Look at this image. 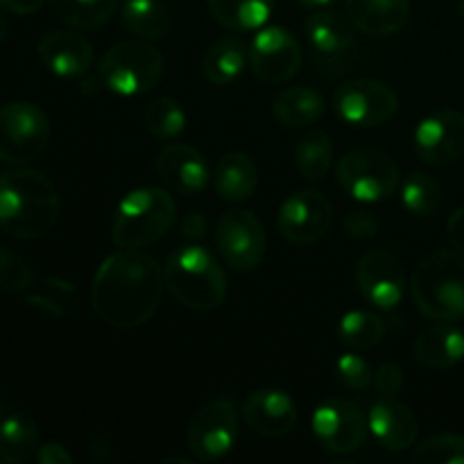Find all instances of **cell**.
Wrapping results in <instances>:
<instances>
[{
	"label": "cell",
	"instance_id": "1",
	"mask_svg": "<svg viewBox=\"0 0 464 464\" xmlns=\"http://www.w3.org/2000/svg\"><path fill=\"white\" fill-rule=\"evenodd\" d=\"M166 288L163 270L140 249H122L102 261L91 285V304L104 324L139 329L157 313Z\"/></svg>",
	"mask_w": 464,
	"mask_h": 464
},
{
	"label": "cell",
	"instance_id": "2",
	"mask_svg": "<svg viewBox=\"0 0 464 464\" xmlns=\"http://www.w3.org/2000/svg\"><path fill=\"white\" fill-rule=\"evenodd\" d=\"M57 186L44 172L14 168L0 175V229L16 240L48 236L59 220Z\"/></svg>",
	"mask_w": 464,
	"mask_h": 464
},
{
	"label": "cell",
	"instance_id": "3",
	"mask_svg": "<svg viewBox=\"0 0 464 464\" xmlns=\"http://www.w3.org/2000/svg\"><path fill=\"white\" fill-rule=\"evenodd\" d=\"M411 295L421 315L456 322L464 315V256L456 249H438L415 266Z\"/></svg>",
	"mask_w": 464,
	"mask_h": 464
},
{
	"label": "cell",
	"instance_id": "4",
	"mask_svg": "<svg viewBox=\"0 0 464 464\" xmlns=\"http://www.w3.org/2000/svg\"><path fill=\"white\" fill-rule=\"evenodd\" d=\"M166 288L181 306L208 313L222 306L227 297V276L208 249L186 245L170 254L163 267Z\"/></svg>",
	"mask_w": 464,
	"mask_h": 464
},
{
	"label": "cell",
	"instance_id": "5",
	"mask_svg": "<svg viewBox=\"0 0 464 464\" xmlns=\"http://www.w3.org/2000/svg\"><path fill=\"white\" fill-rule=\"evenodd\" d=\"M177 216L175 199L159 186H143L127 195L113 218L111 238L122 249L150 247L168 234Z\"/></svg>",
	"mask_w": 464,
	"mask_h": 464
},
{
	"label": "cell",
	"instance_id": "6",
	"mask_svg": "<svg viewBox=\"0 0 464 464\" xmlns=\"http://www.w3.org/2000/svg\"><path fill=\"white\" fill-rule=\"evenodd\" d=\"M163 54L154 45L140 41H122L109 48L100 59L98 80L118 95H143L163 77Z\"/></svg>",
	"mask_w": 464,
	"mask_h": 464
},
{
	"label": "cell",
	"instance_id": "7",
	"mask_svg": "<svg viewBox=\"0 0 464 464\" xmlns=\"http://www.w3.org/2000/svg\"><path fill=\"white\" fill-rule=\"evenodd\" d=\"M338 184L358 202H381L397 190L401 181L397 161L383 150L358 148L340 159Z\"/></svg>",
	"mask_w": 464,
	"mask_h": 464
},
{
	"label": "cell",
	"instance_id": "8",
	"mask_svg": "<svg viewBox=\"0 0 464 464\" xmlns=\"http://www.w3.org/2000/svg\"><path fill=\"white\" fill-rule=\"evenodd\" d=\"M50 121L36 104L7 102L0 107V161L25 166L45 152Z\"/></svg>",
	"mask_w": 464,
	"mask_h": 464
},
{
	"label": "cell",
	"instance_id": "9",
	"mask_svg": "<svg viewBox=\"0 0 464 464\" xmlns=\"http://www.w3.org/2000/svg\"><path fill=\"white\" fill-rule=\"evenodd\" d=\"M218 252L229 267L238 272H252L266 258L267 240L261 220L247 208H234L222 213L216 229Z\"/></svg>",
	"mask_w": 464,
	"mask_h": 464
},
{
	"label": "cell",
	"instance_id": "10",
	"mask_svg": "<svg viewBox=\"0 0 464 464\" xmlns=\"http://www.w3.org/2000/svg\"><path fill=\"white\" fill-rule=\"evenodd\" d=\"M238 438V412L227 397L213 399L199 408L188 426V449L202 462L220 460L234 449Z\"/></svg>",
	"mask_w": 464,
	"mask_h": 464
},
{
	"label": "cell",
	"instance_id": "11",
	"mask_svg": "<svg viewBox=\"0 0 464 464\" xmlns=\"http://www.w3.org/2000/svg\"><path fill=\"white\" fill-rule=\"evenodd\" d=\"M334 225V204L320 190H297L279 211V231L288 243L311 247L329 234Z\"/></svg>",
	"mask_w": 464,
	"mask_h": 464
},
{
	"label": "cell",
	"instance_id": "12",
	"mask_svg": "<svg viewBox=\"0 0 464 464\" xmlns=\"http://www.w3.org/2000/svg\"><path fill=\"white\" fill-rule=\"evenodd\" d=\"M304 62V50L288 30L279 25L261 27L249 45L252 72L263 84H284L293 80Z\"/></svg>",
	"mask_w": 464,
	"mask_h": 464
},
{
	"label": "cell",
	"instance_id": "13",
	"mask_svg": "<svg viewBox=\"0 0 464 464\" xmlns=\"http://www.w3.org/2000/svg\"><path fill=\"white\" fill-rule=\"evenodd\" d=\"M335 109L349 125L370 130L397 116L399 98L383 82L352 80L335 91Z\"/></svg>",
	"mask_w": 464,
	"mask_h": 464
},
{
	"label": "cell",
	"instance_id": "14",
	"mask_svg": "<svg viewBox=\"0 0 464 464\" xmlns=\"http://www.w3.org/2000/svg\"><path fill=\"white\" fill-rule=\"evenodd\" d=\"M370 424L361 408L349 399H329L313 415V433L322 449L335 456H347L365 444Z\"/></svg>",
	"mask_w": 464,
	"mask_h": 464
},
{
	"label": "cell",
	"instance_id": "15",
	"mask_svg": "<svg viewBox=\"0 0 464 464\" xmlns=\"http://www.w3.org/2000/svg\"><path fill=\"white\" fill-rule=\"evenodd\" d=\"M417 157L433 168H447L464 157V113L444 109L426 116L415 130Z\"/></svg>",
	"mask_w": 464,
	"mask_h": 464
},
{
	"label": "cell",
	"instance_id": "16",
	"mask_svg": "<svg viewBox=\"0 0 464 464\" xmlns=\"http://www.w3.org/2000/svg\"><path fill=\"white\" fill-rule=\"evenodd\" d=\"M356 284L362 297L379 308H394L403 297V266L388 249H370L356 267Z\"/></svg>",
	"mask_w": 464,
	"mask_h": 464
},
{
	"label": "cell",
	"instance_id": "17",
	"mask_svg": "<svg viewBox=\"0 0 464 464\" xmlns=\"http://www.w3.org/2000/svg\"><path fill=\"white\" fill-rule=\"evenodd\" d=\"M243 420L261 438H285L297 426V406L281 390H256L243 403Z\"/></svg>",
	"mask_w": 464,
	"mask_h": 464
},
{
	"label": "cell",
	"instance_id": "18",
	"mask_svg": "<svg viewBox=\"0 0 464 464\" xmlns=\"http://www.w3.org/2000/svg\"><path fill=\"white\" fill-rule=\"evenodd\" d=\"M157 172L163 186L179 195H199L211 179L202 152L184 143H172L159 152Z\"/></svg>",
	"mask_w": 464,
	"mask_h": 464
},
{
	"label": "cell",
	"instance_id": "19",
	"mask_svg": "<svg viewBox=\"0 0 464 464\" xmlns=\"http://www.w3.org/2000/svg\"><path fill=\"white\" fill-rule=\"evenodd\" d=\"M39 59L50 72L71 80L89 72L93 63V48L82 34L72 30H53L41 36Z\"/></svg>",
	"mask_w": 464,
	"mask_h": 464
},
{
	"label": "cell",
	"instance_id": "20",
	"mask_svg": "<svg viewBox=\"0 0 464 464\" xmlns=\"http://www.w3.org/2000/svg\"><path fill=\"white\" fill-rule=\"evenodd\" d=\"M367 424L385 451H408L417 440L415 412L397 397H383L374 403Z\"/></svg>",
	"mask_w": 464,
	"mask_h": 464
},
{
	"label": "cell",
	"instance_id": "21",
	"mask_svg": "<svg viewBox=\"0 0 464 464\" xmlns=\"http://www.w3.org/2000/svg\"><path fill=\"white\" fill-rule=\"evenodd\" d=\"M344 14L361 34L390 36L406 25L411 0H344Z\"/></svg>",
	"mask_w": 464,
	"mask_h": 464
},
{
	"label": "cell",
	"instance_id": "22",
	"mask_svg": "<svg viewBox=\"0 0 464 464\" xmlns=\"http://www.w3.org/2000/svg\"><path fill=\"white\" fill-rule=\"evenodd\" d=\"M304 27H306V39L311 48L324 59L344 54L356 39V27L352 25L347 14L343 16V14L326 7L313 9Z\"/></svg>",
	"mask_w": 464,
	"mask_h": 464
},
{
	"label": "cell",
	"instance_id": "23",
	"mask_svg": "<svg viewBox=\"0 0 464 464\" xmlns=\"http://www.w3.org/2000/svg\"><path fill=\"white\" fill-rule=\"evenodd\" d=\"M412 352L429 370H451L464 358V334L451 324L430 326L421 331Z\"/></svg>",
	"mask_w": 464,
	"mask_h": 464
},
{
	"label": "cell",
	"instance_id": "24",
	"mask_svg": "<svg viewBox=\"0 0 464 464\" xmlns=\"http://www.w3.org/2000/svg\"><path fill=\"white\" fill-rule=\"evenodd\" d=\"M213 186L225 202H245L258 186L256 163L243 152H227L216 163Z\"/></svg>",
	"mask_w": 464,
	"mask_h": 464
},
{
	"label": "cell",
	"instance_id": "25",
	"mask_svg": "<svg viewBox=\"0 0 464 464\" xmlns=\"http://www.w3.org/2000/svg\"><path fill=\"white\" fill-rule=\"evenodd\" d=\"M326 111V102L320 91L311 86H290L281 91L272 102V113L285 127H306L320 121Z\"/></svg>",
	"mask_w": 464,
	"mask_h": 464
},
{
	"label": "cell",
	"instance_id": "26",
	"mask_svg": "<svg viewBox=\"0 0 464 464\" xmlns=\"http://www.w3.org/2000/svg\"><path fill=\"white\" fill-rule=\"evenodd\" d=\"M247 59V45L240 39L227 36V39H218L208 45L202 57V72L211 84L229 86L245 71Z\"/></svg>",
	"mask_w": 464,
	"mask_h": 464
},
{
	"label": "cell",
	"instance_id": "27",
	"mask_svg": "<svg viewBox=\"0 0 464 464\" xmlns=\"http://www.w3.org/2000/svg\"><path fill=\"white\" fill-rule=\"evenodd\" d=\"M39 429L23 412H12L0 424V462L23 464L36 458L39 451Z\"/></svg>",
	"mask_w": 464,
	"mask_h": 464
},
{
	"label": "cell",
	"instance_id": "28",
	"mask_svg": "<svg viewBox=\"0 0 464 464\" xmlns=\"http://www.w3.org/2000/svg\"><path fill=\"white\" fill-rule=\"evenodd\" d=\"M211 16L227 30H258L275 9V0H207Z\"/></svg>",
	"mask_w": 464,
	"mask_h": 464
},
{
	"label": "cell",
	"instance_id": "29",
	"mask_svg": "<svg viewBox=\"0 0 464 464\" xmlns=\"http://www.w3.org/2000/svg\"><path fill=\"white\" fill-rule=\"evenodd\" d=\"M121 23L127 32L140 39H161L172 27L170 12L159 0H127Z\"/></svg>",
	"mask_w": 464,
	"mask_h": 464
},
{
	"label": "cell",
	"instance_id": "30",
	"mask_svg": "<svg viewBox=\"0 0 464 464\" xmlns=\"http://www.w3.org/2000/svg\"><path fill=\"white\" fill-rule=\"evenodd\" d=\"M50 12L75 30H100L116 14L118 0H48Z\"/></svg>",
	"mask_w": 464,
	"mask_h": 464
},
{
	"label": "cell",
	"instance_id": "31",
	"mask_svg": "<svg viewBox=\"0 0 464 464\" xmlns=\"http://www.w3.org/2000/svg\"><path fill=\"white\" fill-rule=\"evenodd\" d=\"M295 161L304 179L317 181L326 177L334 161V145L326 131H306L295 145Z\"/></svg>",
	"mask_w": 464,
	"mask_h": 464
},
{
	"label": "cell",
	"instance_id": "32",
	"mask_svg": "<svg viewBox=\"0 0 464 464\" xmlns=\"http://www.w3.org/2000/svg\"><path fill=\"white\" fill-rule=\"evenodd\" d=\"M338 335L347 347L352 349H372L383 343L385 324L379 315L370 311H349L340 320Z\"/></svg>",
	"mask_w": 464,
	"mask_h": 464
},
{
	"label": "cell",
	"instance_id": "33",
	"mask_svg": "<svg viewBox=\"0 0 464 464\" xmlns=\"http://www.w3.org/2000/svg\"><path fill=\"white\" fill-rule=\"evenodd\" d=\"M403 207L415 216H435L442 207V186L426 172H412L403 181Z\"/></svg>",
	"mask_w": 464,
	"mask_h": 464
},
{
	"label": "cell",
	"instance_id": "34",
	"mask_svg": "<svg viewBox=\"0 0 464 464\" xmlns=\"http://www.w3.org/2000/svg\"><path fill=\"white\" fill-rule=\"evenodd\" d=\"M145 130L159 140H170L177 139V136L184 131L186 127V116L184 109L179 107L175 98H168V95H161V98L152 100V102L145 107L143 113Z\"/></svg>",
	"mask_w": 464,
	"mask_h": 464
},
{
	"label": "cell",
	"instance_id": "35",
	"mask_svg": "<svg viewBox=\"0 0 464 464\" xmlns=\"http://www.w3.org/2000/svg\"><path fill=\"white\" fill-rule=\"evenodd\" d=\"M412 462L417 464H464L462 435L442 433L424 440L412 451Z\"/></svg>",
	"mask_w": 464,
	"mask_h": 464
},
{
	"label": "cell",
	"instance_id": "36",
	"mask_svg": "<svg viewBox=\"0 0 464 464\" xmlns=\"http://www.w3.org/2000/svg\"><path fill=\"white\" fill-rule=\"evenodd\" d=\"M34 284V272L30 263L18 254L0 247V288L7 293H23Z\"/></svg>",
	"mask_w": 464,
	"mask_h": 464
},
{
	"label": "cell",
	"instance_id": "37",
	"mask_svg": "<svg viewBox=\"0 0 464 464\" xmlns=\"http://www.w3.org/2000/svg\"><path fill=\"white\" fill-rule=\"evenodd\" d=\"M335 374H338L340 383L349 390H367L374 381L370 362L356 353H344L335 365Z\"/></svg>",
	"mask_w": 464,
	"mask_h": 464
},
{
	"label": "cell",
	"instance_id": "38",
	"mask_svg": "<svg viewBox=\"0 0 464 464\" xmlns=\"http://www.w3.org/2000/svg\"><path fill=\"white\" fill-rule=\"evenodd\" d=\"M344 234L358 240L376 238L381 231V220L372 211H352L343 220Z\"/></svg>",
	"mask_w": 464,
	"mask_h": 464
},
{
	"label": "cell",
	"instance_id": "39",
	"mask_svg": "<svg viewBox=\"0 0 464 464\" xmlns=\"http://www.w3.org/2000/svg\"><path fill=\"white\" fill-rule=\"evenodd\" d=\"M374 385L381 397H399V392L406 385V376H403V370L397 362H383L374 372Z\"/></svg>",
	"mask_w": 464,
	"mask_h": 464
},
{
	"label": "cell",
	"instance_id": "40",
	"mask_svg": "<svg viewBox=\"0 0 464 464\" xmlns=\"http://www.w3.org/2000/svg\"><path fill=\"white\" fill-rule=\"evenodd\" d=\"M36 462L39 464H71L72 456L57 442L41 444L39 451H36Z\"/></svg>",
	"mask_w": 464,
	"mask_h": 464
},
{
	"label": "cell",
	"instance_id": "41",
	"mask_svg": "<svg viewBox=\"0 0 464 464\" xmlns=\"http://www.w3.org/2000/svg\"><path fill=\"white\" fill-rule=\"evenodd\" d=\"M447 236L449 240H451L453 249L460 252L464 256V207L458 208V211H453V216L449 218Z\"/></svg>",
	"mask_w": 464,
	"mask_h": 464
},
{
	"label": "cell",
	"instance_id": "42",
	"mask_svg": "<svg viewBox=\"0 0 464 464\" xmlns=\"http://www.w3.org/2000/svg\"><path fill=\"white\" fill-rule=\"evenodd\" d=\"M48 0H0V7L7 12L18 14V16H30V14L39 12Z\"/></svg>",
	"mask_w": 464,
	"mask_h": 464
},
{
	"label": "cell",
	"instance_id": "43",
	"mask_svg": "<svg viewBox=\"0 0 464 464\" xmlns=\"http://www.w3.org/2000/svg\"><path fill=\"white\" fill-rule=\"evenodd\" d=\"M207 231V222H204L202 216H188L184 220V234L186 236H204Z\"/></svg>",
	"mask_w": 464,
	"mask_h": 464
},
{
	"label": "cell",
	"instance_id": "44",
	"mask_svg": "<svg viewBox=\"0 0 464 464\" xmlns=\"http://www.w3.org/2000/svg\"><path fill=\"white\" fill-rule=\"evenodd\" d=\"M299 5H304V7H311V9H324L329 7V5L338 3V0H297Z\"/></svg>",
	"mask_w": 464,
	"mask_h": 464
},
{
	"label": "cell",
	"instance_id": "45",
	"mask_svg": "<svg viewBox=\"0 0 464 464\" xmlns=\"http://www.w3.org/2000/svg\"><path fill=\"white\" fill-rule=\"evenodd\" d=\"M9 36V25H7V18H5L3 7H0V41H5Z\"/></svg>",
	"mask_w": 464,
	"mask_h": 464
},
{
	"label": "cell",
	"instance_id": "46",
	"mask_svg": "<svg viewBox=\"0 0 464 464\" xmlns=\"http://www.w3.org/2000/svg\"><path fill=\"white\" fill-rule=\"evenodd\" d=\"M458 16L464 18V0H460V3H458Z\"/></svg>",
	"mask_w": 464,
	"mask_h": 464
},
{
	"label": "cell",
	"instance_id": "47",
	"mask_svg": "<svg viewBox=\"0 0 464 464\" xmlns=\"http://www.w3.org/2000/svg\"><path fill=\"white\" fill-rule=\"evenodd\" d=\"M125 3H127V0H125Z\"/></svg>",
	"mask_w": 464,
	"mask_h": 464
}]
</instances>
